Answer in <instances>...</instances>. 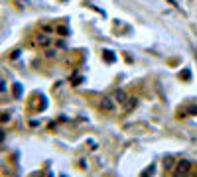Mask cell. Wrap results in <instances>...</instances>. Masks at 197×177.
I'll return each instance as SVG.
<instances>
[{
	"mask_svg": "<svg viewBox=\"0 0 197 177\" xmlns=\"http://www.w3.org/2000/svg\"><path fill=\"white\" fill-rule=\"evenodd\" d=\"M187 169H189V163H187V161H183V163H181L179 167H177V175H181V173H185Z\"/></svg>",
	"mask_w": 197,
	"mask_h": 177,
	"instance_id": "obj_1",
	"label": "cell"
}]
</instances>
